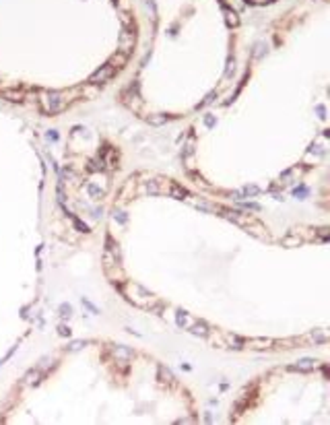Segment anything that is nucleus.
<instances>
[{
	"label": "nucleus",
	"instance_id": "9",
	"mask_svg": "<svg viewBox=\"0 0 330 425\" xmlns=\"http://www.w3.org/2000/svg\"><path fill=\"white\" fill-rule=\"evenodd\" d=\"M159 380H161V382L171 384L176 378H173V374H171V371H169L167 368H165V366H159Z\"/></svg>",
	"mask_w": 330,
	"mask_h": 425
},
{
	"label": "nucleus",
	"instance_id": "11",
	"mask_svg": "<svg viewBox=\"0 0 330 425\" xmlns=\"http://www.w3.org/2000/svg\"><path fill=\"white\" fill-rule=\"evenodd\" d=\"M85 345H87L85 341H73L71 345H68V349H71V351H79V349H83Z\"/></svg>",
	"mask_w": 330,
	"mask_h": 425
},
{
	"label": "nucleus",
	"instance_id": "1",
	"mask_svg": "<svg viewBox=\"0 0 330 425\" xmlns=\"http://www.w3.org/2000/svg\"><path fill=\"white\" fill-rule=\"evenodd\" d=\"M122 293H124V297L130 301V303H134L136 308H143V310H151V312H155V310H159L163 303L153 296V293H149L147 291L143 285H138V283H134V281H126L124 283V287H122Z\"/></svg>",
	"mask_w": 330,
	"mask_h": 425
},
{
	"label": "nucleus",
	"instance_id": "6",
	"mask_svg": "<svg viewBox=\"0 0 330 425\" xmlns=\"http://www.w3.org/2000/svg\"><path fill=\"white\" fill-rule=\"evenodd\" d=\"M208 331H211V326H208V324L204 322V320L198 318L196 322H194L192 326H190V331H188V333H192V334H196V336H206Z\"/></svg>",
	"mask_w": 330,
	"mask_h": 425
},
{
	"label": "nucleus",
	"instance_id": "3",
	"mask_svg": "<svg viewBox=\"0 0 330 425\" xmlns=\"http://www.w3.org/2000/svg\"><path fill=\"white\" fill-rule=\"evenodd\" d=\"M196 320H198L196 316L188 314V312H184V310H178V314H176V322H178L180 328H184V331H190V326H192Z\"/></svg>",
	"mask_w": 330,
	"mask_h": 425
},
{
	"label": "nucleus",
	"instance_id": "7",
	"mask_svg": "<svg viewBox=\"0 0 330 425\" xmlns=\"http://www.w3.org/2000/svg\"><path fill=\"white\" fill-rule=\"evenodd\" d=\"M316 368H318V361L310 359V357H303V359H299L293 366V370H297V371H312V370H316Z\"/></svg>",
	"mask_w": 330,
	"mask_h": 425
},
{
	"label": "nucleus",
	"instance_id": "8",
	"mask_svg": "<svg viewBox=\"0 0 330 425\" xmlns=\"http://www.w3.org/2000/svg\"><path fill=\"white\" fill-rule=\"evenodd\" d=\"M39 378H41V371L39 370H31L23 380H25V384H27V386H33V384L39 382Z\"/></svg>",
	"mask_w": 330,
	"mask_h": 425
},
{
	"label": "nucleus",
	"instance_id": "10",
	"mask_svg": "<svg viewBox=\"0 0 330 425\" xmlns=\"http://www.w3.org/2000/svg\"><path fill=\"white\" fill-rule=\"evenodd\" d=\"M326 336H328L326 331H316V333L310 334V339H312V341H326Z\"/></svg>",
	"mask_w": 330,
	"mask_h": 425
},
{
	"label": "nucleus",
	"instance_id": "5",
	"mask_svg": "<svg viewBox=\"0 0 330 425\" xmlns=\"http://www.w3.org/2000/svg\"><path fill=\"white\" fill-rule=\"evenodd\" d=\"M132 349H128V347H122V345H118V347H111V357L114 359H118L120 363H124V361H128L130 357H132Z\"/></svg>",
	"mask_w": 330,
	"mask_h": 425
},
{
	"label": "nucleus",
	"instance_id": "12",
	"mask_svg": "<svg viewBox=\"0 0 330 425\" xmlns=\"http://www.w3.org/2000/svg\"><path fill=\"white\" fill-rule=\"evenodd\" d=\"M58 333H60V334H62V336H66V334H71V331H68V328H66V326H60V331H58Z\"/></svg>",
	"mask_w": 330,
	"mask_h": 425
},
{
	"label": "nucleus",
	"instance_id": "4",
	"mask_svg": "<svg viewBox=\"0 0 330 425\" xmlns=\"http://www.w3.org/2000/svg\"><path fill=\"white\" fill-rule=\"evenodd\" d=\"M223 341H225V349H244V347H241L244 339H241L239 334H233V333L223 331Z\"/></svg>",
	"mask_w": 330,
	"mask_h": 425
},
{
	"label": "nucleus",
	"instance_id": "2",
	"mask_svg": "<svg viewBox=\"0 0 330 425\" xmlns=\"http://www.w3.org/2000/svg\"><path fill=\"white\" fill-rule=\"evenodd\" d=\"M275 345V339H264V336H252V339H244L241 347H246V349H256V351H262V349H271Z\"/></svg>",
	"mask_w": 330,
	"mask_h": 425
}]
</instances>
